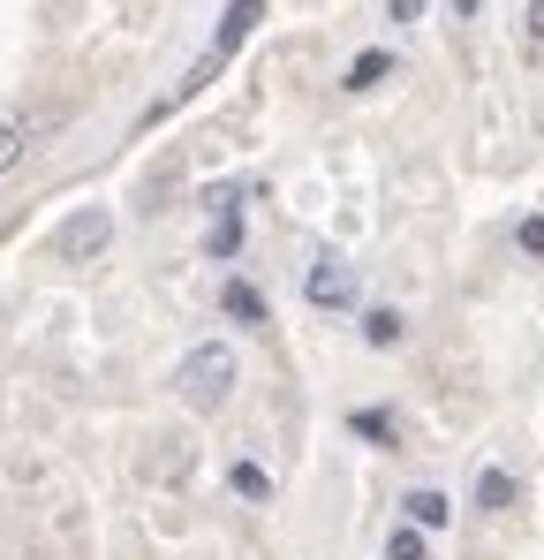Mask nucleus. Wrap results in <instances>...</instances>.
I'll list each match as a JSON object with an SVG mask.
<instances>
[{
    "mask_svg": "<svg viewBox=\"0 0 544 560\" xmlns=\"http://www.w3.org/2000/svg\"><path fill=\"white\" fill-rule=\"evenodd\" d=\"M235 492H243V500H272V477L258 463H235Z\"/></svg>",
    "mask_w": 544,
    "mask_h": 560,
    "instance_id": "14",
    "label": "nucleus"
},
{
    "mask_svg": "<svg viewBox=\"0 0 544 560\" xmlns=\"http://www.w3.org/2000/svg\"><path fill=\"white\" fill-rule=\"evenodd\" d=\"M348 424H356L363 440H378V447H393V417H386V409H356Z\"/></svg>",
    "mask_w": 544,
    "mask_h": 560,
    "instance_id": "12",
    "label": "nucleus"
},
{
    "mask_svg": "<svg viewBox=\"0 0 544 560\" xmlns=\"http://www.w3.org/2000/svg\"><path fill=\"white\" fill-rule=\"evenodd\" d=\"M386 560H424V530H416V523H401V530L386 538Z\"/></svg>",
    "mask_w": 544,
    "mask_h": 560,
    "instance_id": "13",
    "label": "nucleus"
},
{
    "mask_svg": "<svg viewBox=\"0 0 544 560\" xmlns=\"http://www.w3.org/2000/svg\"><path fill=\"white\" fill-rule=\"evenodd\" d=\"M258 23H265V0H227L220 31H212V54H220V61H235V46H243V38H250Z\"/></svg>",
    "mask_w": 544,
    "mask_h": 560,
    "instance_id": "4",
    "label": "nucleus"
},
{
    "mask_svg": "<svg viewBox=\"0 0 544 560\" xmlns=\"http://www.w3.org/2000/svg\"><path fill=\"white\" fill-rule=\"evenodd\" d=\"M363 341L370 349H401V311H363Z\"/></svg>",
    "mask_w": 544,
    "mask_h": 560,
    "instance_id": "11",
    "label": "nucleus"
},
{
    "mask_svg": "<svg viewBox=\"0 0 544 560\" xmlns=\"http://www.w3.org/2000/svg\"><path fill=\"white\" fill-rule=\"evenodd\" d=\"M515 243H522L530 258H544V212H537V220H522V228H515Z\"/></svg>",
    "mask_w": 544,
    "mask_h": 560,
    "instance_id": "15",
    "label": "nucleus"
},
{
    "mask_svg": "<svg viewBox=\"0 0 544 560\" xmlns=\"http://www.w3.org/2000/svg\"><path fill=\"white\" fill-rule=\"evenodd\" d=\"M476 508H484V515L515 508V477H507V469H484V477H476Z\"/></svg>",
    "mask_w": 544,
    "mask_h": 560,
    "instance_id": "9",
    "label": "nucleus"
},
{
    "mask_svg": "<svg viewBox=\"0 0 544 560\" xmlns=\"http://www.w3.org/2000/svg\"><path fill=\"white\" fill-rule=\"evenodd\" d=\"M401 508H409V523H416V530H447V523H453V500H447V492H431V485H416Z\"/></svg>",
    "mask_w": 544,
    "mask_h": 560,
    "instance_id": "6",
    "label": "nucleus"
},
{
    "mask_svg": "<svg viewBox=\"0 0 544 560\" xmlns=\"http://www.w3.org/2000/svg\"><path fill=\"white\" fill-rule=\"evenodd\" d=\"M386 8H393V23H416L424 15V0H386Z\"/></svg>",
    "mask_w": 544,
    "mask_h": 560,
    "instance_id": "16",
    "label": "nucleus"
},
{
    "mask_svg": "<svg viewBox=\"0 0 544 560\" xmlns=\"http://www.w3.org/2000/svg\"><path fill=\"white\" fill-rule=\"evenodd\" d=\"M106 243H114V212H106V205H84V212H69V220L54 228V258H61V266H91Z\"/></svg>",
    "mask_w": 544,
    "mask_h": 560,
    "instance_id": "2",
    "label": "nucleus"
},
{
    "mask_svg": "<svg viewBox=\"0 0 544 560\" xmlns=\"http://www.w3.org/2000/svg\"><path fill=\"white\" fill-rule=\"evenodd\" d=\"M23 152H31V129H23L15 114H0V175H15V167H23Z\"/></svg>",
    "mask_w": 544,
    "mask_h": 560,
    "instance_id": "10",
    "label": "nucleus"
},
{
    "mask_svg": "<svg viewBox=\"0 0 544 560\" xmlns=\"http://www.w3.org/2000/svg\"><path fill=\"white\" fill-rule=\"evenodd\" d=\"M235 378H243V364H235L227 341H197V349L181 357V372H175V394L189 401V409H227Z\"/></svg>",
    "mask_w": 544,
    "mask_h": 560,
    "instance_id": "1",
    "label": "nucleus"
},
{
    "mask_svg": "<svg viewBox=\"0 0 544 560\" xmlns=\"http://www.w3.org/2000/svg\"><path fill=\"white\" fill-rule=\"evenodd\" d=\"M243 250V212H235V189L212 197V235H204V258H235Z\"/></svg>",
    "mask_w": 544,
    "mask_h": 560,
    "instance_id": "5",
    "label": "nucleus"
},
{
    "mask_svg": "<svg viewBox=\"0 0 544 560\" xmlns=\"http://www.w3.org/2000/svg\"><path fill=\"white\" fill-rule=\"evenodd\" d=\"M386 77H393V54H386V46H370V54L348 61V92H370V84H386Z\"/></svg>",
    "mask_w": 544,
    "mask_h": 560,
    "instance_id": "8",
    "label": "nucleus"
},
{
    "mask_svg": "<svg viewBox=\"0 0 544 560\" xmlns=\"http://www.w3.org/2000/svg\"><path fill=\"white\" fill-rule=\"evenodd\" d=\"M303 295H310L318 311H348V303H356V266H348V258H318V266L303 273Z\"/></svg>",
    "mask_w": 544,
    "mask_h": 560,
    "instance_id": "3",
    "label": "nucleus"
},
{
    "mask_svg": "<svg viewBox=\"0 0 544 560\" xmlns=\"http://www.w3.org/2000/svg\"><path fill=\"white\" fill-rule=\"evenodd\" d=\"M476 8H484V0H453V15H461V23H469V15H476Z\"/></svg>",
    "mask_w": 544,
    "mask_h": 560,
    "instance_id": "18",
    "label": "nucleus"
},
{
    "mask_svg": "<svg viewBox=\"0 0 544 560\" xmlns=\"http://www.w3.org/2000/svg\"><path fill=\"white\" fill-rule=\"evenodd\" d=\"M530 38H544V0H530Z\"/></svg>",
    "mask_w": 544,
    "mask_h": 560,
    "instance_id": "17",
    "label": "nucleus"
},
{
    "mask_svg": "<svg viewBox=\"0 0 544 560\" xmlns=\"http://www.w3.org/2000/svg\"><path fill=\"white\" fill-rule=\"evenodd\" d=\"M220 303H227V318H243V326H265V295H258L250 280H227V288H220Z\"/></svg>",
    "mask_w": 544,
    "mask_h": 560,
    "instance_id": "7",
    "label": "nucleus"
}]
</instances>
